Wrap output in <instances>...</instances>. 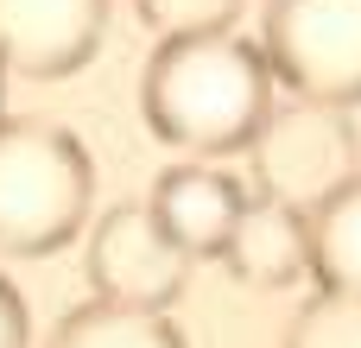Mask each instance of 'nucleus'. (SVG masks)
<instances>
[{"label": "nucleus", "mask_w": 361, "mask_h": 348, "mask_svg": "<svg viewBox=\"0 0 361 348\" xmlns=\"http://www.w3.org/2000/svg\"><path fill=\"white\" fill-rule=\"evenodd\" d=\"M222 266L260 292L311 279V209L279 203V197H247V209L235 216V235L222 247Z\"/></svg>", "instance_id": "6e6552de"}, {"label": "nucleus", "mask_w": 361, "mask_h": 348, "mask_svg": "<svg viewBox=\"0 0 361 348\" xmlns=\"http://www.w3.org/2000/svg\"><path fill=\"white\" fill-rule=\"evenodd\" d=\"M140 114L152 139L184 159L247 152L273 114V63L235 25L222 32H171L152 44L140 76Z\"/></svg>", "instance_id": "f257e3e1"}, {"label": "nucleus", "mask_w": 361, "mask_h": 348, "mask_svg": "<svg viewBox=\"0 0 361 348\" xmlns=\"http://www.w3.org/2000/svg\"><path fill=\"white\" fill-rule=\"evenodd\" d=\"M133 13L159 38H171V32H222V25H235L241 0H133Z\"/></svg>", "instance_id": "f8f14e48"}, {"label": "nucleus", "mask_w": 361, "mask_h": 348, "mask_svg": "<svg viewBox=\"0 0 361 348\" xmlns=\"http://www.w3.org/2000/svg\"><path fill=\"white\" fill-rule=\"evenodd\" d=\"M108 38V0H0V70L57 82Z\"/></svg>", "instance_id": "423d86ee"}, {"label": "nucleus", "mask_w": 361, "mask_h": 348, "mask_svg": "<svg viewBox=\"0 0 361 348\" xmlns=\"http://www.w3.org/2000/svg\"><path fill=\"white\" fill-rule=\"evenodd\" d=\"M254 159V184L260 197H279V203H324L336 184L355 178V127H349V108H324V101H273L267 127L254 133L247 146Z\"/></svg>", "instance_id": "20e7f679"}, {"label": "nucleus", "mask_w": 361, "mask_h": 348, "mask_svg": "<svg viewBox=\"0 0 361 348\" xmlns=\"http://www.w3.org/2000/svg\"><path fill=\"white\" fill-rule=\"evenodd\" d=\"M279 348H361V298H349V292H311L292 311Z\"/></svg>", "instance_id": "9b49d317"}, {"label": "nucleus", "mask_w": 361, "mask_h": 348, "mask_svg": "<svg viewBox=\"0 0 361 348\" xmlns=\"http://www.w3.org/2000/svg\"><path fill=\"white\" fill-rule=\"evenodd\" d=\"M0 348H32V323H25V298L19 285L0 273Z\"/></svg>", "instance_id": "ddd939ff"}, {"label": "nucleus", "mask_w": 361, "mask_h": 348, "mask_svg": "<svg viewBox=\"0 0 361 348\" xmlns=\"http://www.w3.org/2000/svg\"><path fill=\"white\" fill-rule=\"evenodd\" d=\"M44 348H190V342L165 311H127V304L89 298V304L57 317Z\"/></svg>", "instance_id": "9d476101"}, {"label": "nucleus", "mask_w": 361, "mask_h": 348, "mask_svg": "<svg viewBox=\"0 0 361 348\" xmlns=\"http://www.w3.org/2000/svg\"><path fill=\"white\" fill-rule=\"evenodd\" d=\"M89 285L102 304H127V311H171L190 285V254L159 228L152 203H114L82 247Z\"/></svg>", "instance_id": "39448f33"}, {"label": "nucleus", "mask_w": 361, "mask_h": 348, "mask_svg": "<svg viewBox=\"0 0 361 348\" xmlns=\"http://www.w3.org/2000/svg\"><path fill=\"white\" fill-rule=\"evenodd\" d=\"M260 51L286 95L361 108V0H267Z\"/></svg>", "instance_id": "7ed1b4c3"}, {"label": "nucleus", "mask_w": 361, "mask_h": 348, "mask_svg": "<svg viewBox=\"0 0 361 348\" xmlns=\"http://www.w3.org/2000/svg\"><path fill=\"white\" fill-rule=\"evenodd\" d=\"M241 209H247V190L228 171H216L209 159H178L152 184V216L190 260H222Z\"/></svg>", "instance_id": "0eeeda50"}, {"label": "nucleus", "mask_w": 361, "mask_h": 348, "mask_svg": "<svg viewBox=\"0 0 361 348\" xmlns=\"http://www.w3.org/2000/svg\"><path fill=\"white\" fill-rule=\"evenodd\" d=\"M95 203L89 146L38 114H0V254L44 260L70 247Z\"/></svg>", "instance_id": "f03ea898"}, {"label": "nucleus", "mask_w": 361, "mask_h": 348, "mask_svg": "<svg viewBox=\"0 0 361 348\" xmlns=\"http://www.w3.org/2000/svg\"><path fill=\"white\" fill-rule=\"evenodd\" d=\"M311 279L317 292L361 298V171L311 203Z\"/></svg>", "instance_id": "1a4fd4ad"}, {"label": "nucleus", "mask_w": 361, "mask_h": 348, "mask_svg": "<svg viewBox=\"0 0 361 348\" xmlns=\"http://www.w3.org/2000/svg\"><path fill=\"white\" fill-rule=\"evenodd\" d=\"M0 114H6V70H0Z\"/></svg>", "instance_id": "4468645a"}]
</instances>
